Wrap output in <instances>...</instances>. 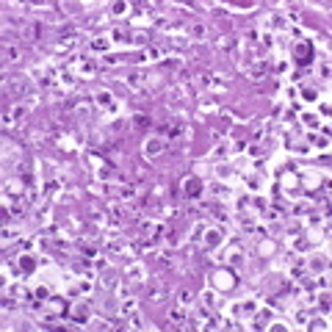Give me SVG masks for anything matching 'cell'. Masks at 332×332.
<instances>
[{
  "instance_id": "1",
  "label": "cell",
  "mask_w": 332,
  "mask_h": 332,
  "mask_svg": "<svg viewBox=\"0 0 332 332\" xmlns=\"http://www.w3.org/2000/svg\"><path fill=\"white\" fill-rule=\"evenodd\" d=\"M196 186H199V183H196V180H191V183H188V186H186V188H188V191H191V194H196V191H199V188H196Z\"/></svg>"
}]
</instances>
